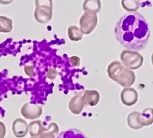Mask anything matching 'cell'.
<instances>
[{
  "label": "cell",
  "instance_id": "4fadbf2b",
  "mask_svg": "<svg viewBox=\"0 0 153 138\" xmlns=\"http://www.w3.org/2000/svg\"><path fill=\"white\" fill-rule=\"evenodd\" d=\"M101 9V2L100 1H85L83 3V9L85 12L97 14Z\"/></svg>",
  "mask_w": 153,
  "mask_h": 138
},
{
  "label": "cell",
  "instance_id": "7c38bea8",
  "mask_svg": "<svg viewBox=\"0 0 153 138\" xmlns=\"http://www.w3.org/2000/svg\"><path fill=\"white\" fill-rule=\"evenodd\" d=\"M59 127L58 125L55 123H51L48 127H44L40 134L37 136V138H56V134L58 133Z\"/></svg>",
  "mask_w": 153,
  "mask_h": 138
},
{
  "label": "cell",
  "instance_id": "277c9868",
  "mask_svg": "<svg viewBox=\"0 0 153 138\" xmlns=\"http://www.w3.org/2000/svg\"><path fill=\"white\" fill-rule=\"evenodd\" d=\"M123 64L129 69H137L142 67L144 58L137 51L124 50L120 55Z\"/></svg>",
  "mask_w": 153,
  "mask_h": 138
},
{
  "label": "cell",
  "instance_id": "8992f818",
  "mask_svg": "<svg viewBox=\"0 0 153 138\" xmlns=\"http://www.w3.org/2000/svg\"><path fill=\"white\" fill-rule=\"evenodd\" d=\"M20 112L24 118L28 120H34L41 116L42 107L40 105L27 103L22 106Z\"/></svg>",
  "mask_w": 153,
  "mask_h": 138
},
{
  "label": "cell",
  "instance_id": "3957f363",
  "mask_svg": "<svg viewBox=\"0 0 153 138\" xmlns=\"http://www.w3.org/2000/svg\"><path fill=\"white\" fill-rule=\"evenodd\" d=\"M34 13L35 20L40 23H47L53 16V2L52 1H36Z\"/></svg>",
  "mask_w": 153,
  "mask_h": 138
},
{
  "label": "cell",
  "instance_id": "9c48e42d",
  "mask_svg": "<svg viewBox=\"0 0 153 138\" xmlns=\"http://www.w3.org/2000/svg\"><path fill=\"white\" fill-rule=\"evenodd\" d=\"M85 105L83 98L82 95H76L74 96L69 102V109L75 115H79L83 110Z\"/></svg>",
  "mask_w": 153,
  "mask_h": 138
},
{
  "label": "cell",
  "instance_id": "603a6c76",
  "mask_svg": "<svg viewBox=\"0 0 153 138\" xmlns=\"http://www.w3.org/2000/svg\"><path fill=\"white\" fill-rule=\"evenodd\" d=\"M6 135V127L5 124L0 121V138H4Z\"/></svg>",
  "mask_w": 153,
  "mask_h": 138
},
{
  "label": "cell",
  "instance_id": "5bb4252c",
  "mask_svg": "<svg viewBox=\"0 0 153 138\" xmlns=\"http://www.w3.org/2000/svg\"><path fill=\"white\" fill-rule=\"evenodd\" d=\"M139 112L137 111H133L129 113L127 116V122L129 127L133 130H140L143 127L140 124L138 120V115Z\"/></svg>",
  "mask_w": 153,
  "mask_h": 138
},
{
  "label": "cell",
  "instance_id": "6da1fadb",
  "mask_svg": "<svg viewBox=\"0 0 153 138\" xmlns=\"http://www.w3.org/2000/svg\"><path fill=\"white\" fill-rule=\"evenodd\" d=\"M117 41L129 51H142L149 41L150 30L145 18L138 12L125 14L114 28Z\"/></svg>",
  "mask_w": 153,
  "mask_h": 138
},
{
  "label": "cell",
  "instance_id": "ac0fdd59",
  "mask_svg": "<svg viewBox=\"0 0 153 138\" xmlns=\"http://www.w3.org/2000/svg\"><path fill=\"white\" fill-rule=\"evenodd\" d=\"M43 128L41 120H35L31 122L28 125V132L31 137H37Z\"/></svg>",
  "mask_w": 153,
  "mask_h": 138
},
{
  "label": "cell",
  "instance_id": "9a60e30c",
  "mask_svg": "<svg viewBox=\"0 0 153 138\" xmlns=\"http://www.w3.org/2000/svg\"><path fill=\"white\" fill-rule=\"evenodd\" d=\"M56 138H88L81 131L76 129H69L61 132Z\"/></svg>",
  "mask_w": 153,
  "mask_h": 138
},
{
  "label": "cell",
  "instance_id": "ffe728a7",
  "mask_svg": "<svg viewBox=\"0 0 153 138\" xmlns=\"http://www.w3.org/2000/svg\"><path fill=\"white\" fill-rule=\"evenodd\" d=\"M58 72L56 71V69L55 68H50L49 69H48L47 71V77L51 80H54L55 79L56 76H57Z\"/></svg>",
  "mask_w": 153,
  "mask_h": 138
},
{
  "label": "cell",
  "instance_id": "8fae6325",
  "mask_svg": "<svg viewBox=\"0 0 153 138\" xmlns=\"http://www.w3.org/2000/svg\"><path fill=\"white\" fill-rule=\"evenodd\" d=\"M85 104L90 106H96L100 100L99 93L95 90H87L82 96Z\"/></svg>",
  "mask_w": 153,
  "mask_h": 138
},
{
  "label": "cell",
  "instance_id": "ba28073f",
  "mask_svg": "<svg viewBox=\"0 0 153 138\" xmlns=\"http://www.w3.org/2000/svg\"><path fill=\"white\" fill-rule=\"evenodd\" d=\"M12 130L17 138H23L28 132V125L25 120L17 118L12 122Z\"/></svg>",
  "mask_w": 153,
  "mask_h": 138
},
{
  "label": "cell",
  "instance_id": "30bf717a",
  "mask_svg": "<svg viewBox=\"0 0 153 138\" xmlns=\"http://www.w3.org/2000/svg\"><path fill=\"white\" fill-rule=\"evenodd\" d=\"M138 120L143 127H147L153 123V109L148 107L138 115Z\"/></svg>",
  "mask_w": 153,
  "mask_h": 138
},
{
  "label": "cell",
  "instance_id": "7a4b0ae2",
  "mask_svg": "<svg viewBox=\"0 0 153 138\" xmlns=\"http://www.w3.org/2000/svg\"><path fill=\"white\" fill-rule=\"evenodd\" d=\"M107 72L110 79L124 88L131 87L135 81L134 72L123 66L118 61H112L108 65Z\"/></svg>",
  "mask_w": 153,
  "mask_h": 138
},
{
  "label": "cell",
  "instance_id": "cb8c5ba5",
  "mask_svg": "<svg viewBox=\"0 0 153 138\" xmlns=\"http://www.w3.org/2000/svg\"><path fill=\"white\" fill-rule=\"evenodd\" d=\"M151 63H152V65H153V53L152 54V55L151 56Z\"/></svg>",
  "mask_w": 153,
  "mask_h": 138
},
{
  "label": "cell",
  "instance_id": "d4e9b609",
  "mask_svg": "<svg viewBox=\"0 0 153 138\" xmlns=\"http://www.w3.org/2000/svg\"><path fill=\"white\" fill-rule=\"evenodd\" d=\"M30 138H37V137H31Z\"/></svg>",
  "mask_w": 153,
  "mask_h": 138
},
{
  "label": "cell",
  "instance_id": "e0dca14e",
  "mask_svg": "<svg viewBox=\"0 0 153 138\" xmlns=\"http://www.w3.org/2000/svg\"><path fill=\"white\" fill-rule=\"evenodd\" d=\"M13 28V22L7 17L0 16V33H10Z\"/></svg>",
  "mask_w": 153,
  "mask_h": 138
},
{
  "label": "cell",
  "instance_id": "d6986e66",
  "mask_svg": "<svg viewBox=\"0 0 153 138\" xmlns=\"http://www.w3.org/2000/svg\"><path fill=\"white\" fill-rule=\"evenodd\" d=\"M139 1H121L123 7L127 12H135L140 7Z\"/></svg>",
  "mask_w": 153,
  "mask_h": 138
},
{
  "label": "cell",
  "instance_id": "7402d4cb",
  "mask_svg": "<svg viewBox=\"0 0 153 138\" xmlns=\"http://www.w3.org/2000/svg\"><path fill=\"white\" fill-rule=\"evenodd\" d=\"M69 61L72 66H77L80 64V59L76 56H72L69 58Z\"/></svg>",
  "mask_w": 153,
  "mask_h": 138
},
{
  "label": "cell",
  "instance_id": "52a82bcc",
  "mask_svg": "<svg viewBox=\"0 0 153 138\" xmlns=\"http://www.w3.org/2000/svg\"><path fill=\"white\" fill-rule=\"evenodd\" d=\"M138 99V94L134 88H124L121 92V101L126 106L135 105Z\"/></svg>",
  "mask_w": 153,
  "mask_h": 138
},
{
  "label": "cell",
  "instance_id": "5b68a950",
  "mask_svg": "<svg viewBox=\"0 0 153 138\" xmlns=\"http://www.w3.org/2000/svg\"><path fill=\"white\" fill-rule=\"evenodd\" d=\"M97 22L96 14L85 12L80 19V29L83 34H90L95 29Z\"/></svg>",
  "mask_w": 153,
  "mask_h": 138
},
{
  "label": "cell",
  "instance_id": "2e32d148",
  "mask_svg": "<svg viewBox=\"0 0 153 138\" xmlns=\"http://www.w3.org/2000/svg\"><path fill=\"white\" fill-rule=\"evenodd\" d=\"M68 36L71 41H79L82 38L83 34L80 28L75 25H71L68 29Z\"/></svg>",
  "mask_w": 153,
  "mask_h": 138
},
{
  "label": "cell",
  "instance_id": "44dd1931",
  "mask_svg": "<svg viewBox=\"0 0 153 138\" xmlns=\"http://www.w3.org/2000/svg\"><path fill=\"white\" fill-rule=\"evenodd\" d=\"M24 72L27 76L30 77H33L34 75V67L31 65H26L23 67Z\"/></svg>",
  "mask_w": 153,
  "mask_h": 138
}]
</instances>
